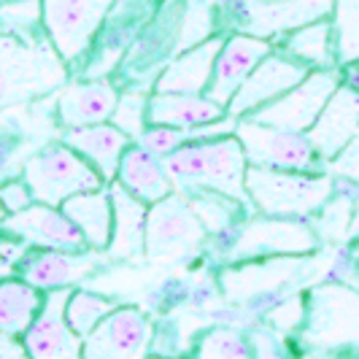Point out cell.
Masks as SVG:
<instances>
[{"mask_svg":"<svg viewBox=\"0 0 359 359\" xmlns=\"http://www.w3.org/2000/svg\"><path fill=\"white\" fill-rule=\"evenodd\" d=\"M108 192H111V203H114V233H111L106 257L108 259H138L144 254L149 205L133 198L116 181L108 184Z\"/></svg>","mask_w":359,"mask_h":359,"instance_id":"26","label":"cell"},{"mask_svg":"<svg viewBox=\"0 0 359 359\" xmlns=\"http://www.w3.org/2000/svg\"><path fill=\"white\" fill-rule=\"evenodd\" d=\"M276 46L289 57H294L297 62H303L308 71H330V68H341L338 65V52H335V30H332V19H316L308 22L303 27L292 30L281 41H276Z\"/></svg>","mask_w":359,"mask_h":359,"instance_id":"29","label":"cell"},{"mask_svg":"<svg viewBox=\"0 0 359 359\" xmlns=\"http://www.w3.org/2000/svg\"><path fill=\"white\" fill-rule=\"evenodd\" d=\"M322 249V241L308 219H278L252 214L230 230L222 249L224 262H252L273 257H311Z\"/></svg>","mask_w":359,"mask_h":359,"instance_id":"5","label":"cell"},{"mask_svg":"<svg viewBox=\"0 0 359 359\" xmlns=\"http://www.w3.org/2000/svg\"><path fill=\"white\" fill-rule=\"evenodd\" d=\"M184 195L189 198L208 235L230 233L235 224H241L246 216H252V208H246L243 203L233 198H224L219 192H184Z\"/></svg>","mask_w":359,"mask_h":359,"instance_id":"31","label":"cell"},{"mask_svg":"<svg viewBox=\"0 0 359 359\" xmlns=\"http://www.w3.org/2000/svg\"><path fill=\"white\" fill-rule=\"evenodd\" d=\"M276 49V41L270 38H259L252 33H227L224 43L219 49L216 57L214 73L208 81L205 97H211L219 106H230V100L235 97V92L243 87V81L252 76V71Z\"/></svg>","mask_w":359,"mask_h":359,"instance_id":"16","label":"cell"},{"mask_svg":"<svg viewBox=\"0 0 359 359\" xmlns=\"http://www.w3.org/2000/svg\"><path fill=\"white\" fill-rule=\"evenodd\" d=\"M149 316L135 306H119L81 343V359H135L149 341Z\"/></svg>","mask_w":359,"mask_h":359,"instance_id":"18","label":"cell"},{"mask_svg":"<svg viewBox=\"0 0 359 359\" xmlns=\"http://www.w3.org/2000/svg\"><path fill=\"white\" fill-rule=\"evenodd\" d=\"M3 219H6V211H3V205H0V224H3Z\"/></svg>","mask_w":359,"mask_h":359,"instance_id":"47","label":"cell"},{"mask_svg":"<svg viewBox=\"0 0 359 359\" xmlns=\"http://www.w3.org/2000/svg\"><path fill=\"white\" fill-rule=\"evenodd\" d=\"M22 179L33 189L36 203L54 205V208H60L65 200L76 198L81 192H95L108 187L90 162L62 141L41 149L36 157L25 162Z\"/></svg>","mask_w":359,"mask_h":359,"instance_id":"6","label":"cell"},{"mask_svg":"<svg viewBox=\"0 0 359 359\" xmlns=\"http://www.w3.org/2000/svg\"><path fill=\"white\" fill-rule=\"evenodd\" d=\"M198 359H254L252 343L238 330L216 327L200 338Z\"/></svg>","mask_w":359,"mask_h":359,"instance_id":"37","label":"cell"},{"mask_svg":"<svg viewBox=\"0 0 359 359\" xmlns=\"http://www.w3.org/2000/svg\"><path fill=\"white\" fill-rule=\"evenodd\" d=\"M348 252H351V259H354V262L359 265V241H357V243H351V246H348Z\"/></svg>","mask_w":359,"mask_h":359,"instance_id":"46","label":"cell"},{"mask_svg":"<svg viewBox=\"0 0 359 359\" xmlns=\"http://www.w3.org/2000/svg\"><path fill=\"white\" fill-rule=\"evenodd\" d=\"M111 125L119 127L133 144L141 141L149 127V92L125 90L119 95V103L111 114Z\"/></svg>","mask_w":359,"mask_h":359,"instance_id":"35","label":"cell"},{"mask_svg":"<svg viewBox=\"0 0 359 359\" xmlns=\"http://www.w3.org/2000/svg\"><path fill=\"white\" fill-rule=\"evenodd\" d=\"M343 76H346V79H354V81H359V62H357V65L343 68Z\"/></svg>","mask_w":359,"mask_h":359,"instance_id":"45","label":"cell"},{"mask_svg":"<svg viewBox=\"0 0 359 359\" xmlns=\"http://www.w3.org/2000/svg\"><path fill=\"white\" fill-rule=\"evenodd\" d=\"M157 8H160V0H116L76 76L111 79L119 71L125 54L130 52V46L141 36V30L149 25Z\"/></svg>","mask_w":359,"mask_h":359,"instance_id":"10","label":"cell"},{"mask_svg":"<svg viewBox=\"0 0 359 359\" xmlns=\"http://www.w3.org/2000/svg\"><path fill=\"white\" fill-rule=\"evenodd\" d=\"M214 36H219L216 33L214 0H187L179 36V52H187V49H192V46H198Z\"/></svg>","mask_w":359,"mask_h":359,"instance_id":"36","label":"cell"},{"mask_svg":"<svg viewBox=\"0 0 359 359\" xmlns=\"http://www.w3.org/2000/svg\"><path fill=\"white\" fill-rule=\"evenodd\" d=\"M62 144L71 146L76 154H81L103 176V181L111 184L116 179L122 154L133 146V141L119 127H114L111 122H100V125L79 127V130H65Z\"/></svg>","mask_w":359,"mask_h":359,"instance_id":"23","label":"cell"},{"mask_svg":"<svg viewBox=\"0 0 359 359\" xmlns=\"http://www.w3.org/2000/svg\"><path fill=\"white\" fill-rule=\"evenodd\" d=\"M116 184H122L133 198H138L146 205H154L176 192L173 181L165 170V160L146 151L141 144H133L122 154L119 170H116Z\"/></svg>","mask_w":359,"mask_h":359,"instance_id":"25","label":"cell"},{"mask_svg":"<svg viewBox=\"0 0 359 359\" xmlns=\"http://www.w3.org/2000/svg\"><path fill=\"white\" fill-rule=\"evenodd\" d=\"M359 130V84L343 79V84L332 92V97L322 108L319 119L306 135L311 138L313 149L319 151L324 162H330L335 154H341Z\"/></svg>","mask_w":359,"mask_h":359,"instance_id":"21","label":"cell"},{"mask_svg":"<svg viewBox=\"0 0 359 359\" xmlns=\"http://www.w3.org/2000/svg\"><path fill=\"white\" fill-rule=\"evenodd\" d=\"M60 208L79 227V233L84 235L92 252L106 254L111 233H114V203H111L108 187L95 189V192H81L76 198L65 200Z\"/></svg>","mask_w":359,"mask_h":359,"instance_id":"28","label":"cell"},{"mask_svg":"<svg viewBox=\"0 0 359 359\" xmlns=\"http://www.w3.org/2000/svg\"><path fill=\"white\" fill-rule=\"evenodd\" d=\"M338 184L330 173H297L254 168L246 170V192L254 214L278 219H313L335 195Z\"/></svg>","mask_w":359,"mask_h":359,"instance_id":"3","label":"cell"},{"mask_svg":"<svg viewBox=\"0 0 359 359\" xmlns=\"http://www.w3.org/2000/svg\"><path fill=\"white\" fill-rule=\"evenodd\" d=\"M68 81L71 68L49 38H22L0 30V111L60 92Z\"/></svg>","mask_w":359,"mask_h":359,"instance_id":"2","label":"cell"},{"mask_svg":"<svg viewBox=\"0 0 359 359\" xmlns=\"http://www.w3.org/2000/svg\"><path fill=\"white\" fill-rule=\"evenodd\" d=\"M343 84V68H330V71H311L289 92H284L278 100H273L268 106L257 108L252 116L259 125L281 127L292 133H308L313 122L319 119L322 108L332 97V92Z\"/></svg>","mask_w":359,"mask_h":359,"instance_id":"11","label":"cell"},{"mask_svg":"<svg viewBox=\"0 0 359 359\" xmlns=\"http://www.w3.org/2000/svg\"><path fill=\"white\" fill-rule=\"evenodd\" d=\"M0 230L19 238L27 249H62V252H84L90 249L84 235L73 224L62 208L33 203L30 208L3 219Z\"/></svg>","mask_w":359,"mask_h":359,"instance_id":"17","label":"cell"},{"mask_svg":"<svg viewBox=\"0 0 359 359\" xmlns=\"http://www.w3.org/2000/svg\"><path fill=\"white\" fill-rule=\"evenodd\" d=\"M306 270L303 257H273L227 265L219 276L224 297L235 306H249L254 300H268L289 289Z\"/></svg>","mask_w":359,"mask_h":359,"instance_id":"13","label":"cell"},{"mask_svg":"<svg viewBox=\"0 0 359 359\" xmlns=\"http://www.w3.org/2000/svg\"><path fill=\"white\" fill-rule=\"evenodd\" d=\"M46 294L30 287L25 278L11 276L0 281V332L22 338L43 308Z\"/></svg>","mask_w":359,"mask_h":359,"instance_id":"30","label":"cell"},{"mask_svg":"<svg viewBox=\"0 0 359 359\" xmlns=\"http://www.w3.org/2000/svg\"><path fill=\"white\" fill-rule=\"evenodd\" d=\"M332 30L338 65L348 68L359 62V0H335L332 6Z\"/></svg>","mask_w":359,"mask_h":359,"instance_id":"33","label":"cell"},{"mask_svg":"<svg viewBox=\"0 0 359 359\" xmlns=\"http://www.w3.org/2000/svg\"><path fill=\"white\" fill-rule=\"evenodd\" d=\"M165 170L176 192H219L252 208L246 192L249 160L235 133L181 146L179 151L165 157Z\"/></svg>","mask_w":359,"mask_h":359,"instance_id":"1","label":"cell"},{"mask_svg":"<svg viewBox=\"0 0 359 359\" xmlns=\"http://www.w3.org/2000/svg\"><path fill=\"white\" fill-rule=\"evenodd\" d=\"M208 233L184 192L149 205L144 254L154 262H181L205 246Z\"/></svg>","mask_w":359,"mask_h":359,"instance_id":"7","label":"cell"},{"mask_svg":"<svg viewBox=\"0 0 359 359\" xmlns=\"http://www.w3.org/2000/svg\"><path fill=\"white\" fill-rule=\"evenodd\" d=\"M11 276H17V268L0 257V281H3V278H11Z\"/></svg>","mask_w":359,"mask_h":359,"instance_id":"44","label":"cell"},{"mask_svg":"<svg viewBox=\"0 0 359 359\" xmlns=\"http://www.w3.org/2000/svg\"><path fill=\"white\" fill-rule=\"evenodd\" d=\"M119 87L111 79H79L68 81L57 95V122L65 130L111 122L119 103Z\"/></svg>","mask_w":359,"mask_h":359,"instance_id":"20","label":"cell"},{"mask_svg":"<svg viewBox=\"0 0 359 359\" xmlns=\"http://www.w3.org/2000/svg\"><path fill=\"white\" fill-rule=\"evenodd\" d=\"M327 173H330L332 179L359 187V130H357V135L343 146L341 154H335L332 160L327 162Z\"/></svg>","mask_w":359,"mask_h":359,"instance_id":"39","label":"cell"},{"mask_svg":"<svg viewBox=\"0 0 359 359\" xmlns=\"http://www.w3.org/2000/svg\"><path fill=\"white\" fill-rule=\"evenodd\" d=\"M306 294H289L284 300H278V306L270 308L268 324L278 335H294L306 322Z\"/></svg>","mask_w":359,"mask_h":359,"instance_id":"38","label":"cell"},{"mask_svg":"<svg viewBox=\"0 0 359 359\" xmlns=\"http://www.w3.org/2000/svg\"><path fill=\"white\" fill-rule=\"evenodd\" d=\"M0 359H30L22 338H11V335L0 332Z\"/></svg>","mask_w":359,"mask_h":359,"instance_id":"42","label":"cell"},{"mask_svg":"<svg viewBox=\"0 0 359 359\" xmlns=\"http://www.w3.org/2000/svg\"><path fill=\"white\" fill-rule=\"evenodd\" d=\"M306 322L300 341L311 351L322 354H359V289L327 281L306 294Z\"/></svg>","mask_w":359,"mask_h":359,"instance_id":"4","label":"cell"},{"mask_svg":"<svg viewBox=\"0 0 359 359\" xmlns=\"http://www.w3.org/2000/svg\"><path fill=\"white\" fill-rule=\"evenodd\" d=\"M106 254L103 252H62V249H30L17 265V276L25 278L38 292H57V289H73L84 281L95 270L103 268Z\"/></svg>","mask_w":359,"mask_h":359,"instance_id":"15","label":"cell"},{"mask_svg":"<svg viewBox=\"0 0 359 359\" xmlns=\"http://www.w3.org/2000/svg\"><path fill=\"white\" fill-rule=\"evenodd\" d=\"M184 6H187V0H162L160 8L149 19V25L141 30V36L135 38V43L130 46V52L125 54V60L119 65V71L130 76L127 81L146 79L149 73H151V79H157L162 68L176 57Z\"/></svg>","mask_w":359,"mask_h":359,"instance_id":"12","label":"cell"},{"mask_svg":"<svg viewBox=\"0 0 359 359\" xmlns=\"http://www.w3.org/2000/svg\"><path fill=\"white\" fill-rule=\"evenodd\" d=\"M114 3L116 0H41L46 38L71 73H79Z\"/></svg>","mask_w":359,"mask_h":359,"instance_id":"8","label":"cell"},{"mask_svg":"<svg viewBox=\"0 0 359 359\" xmlns=\"http://www.w3.org/2000/svg\"><path fill=\"white\" fill-rule=\"evenodd\" d=\"M332 6H335V0H278V3H268L259 11H254L252 27H246L243 33L276 41V36H287L292 30L308 25V22L327 19L332 14Z\"/></svg>","mask_w":359,"mask_h":359,"instance_id":"27","label":"cell"},{"mask_svg":"<svg viewBox=\"0 0 359 359\" xmlns=\"http://www.w3.org/2000/svg\"><path fill=\"white\" fill-rule=\"evenodd\" d=\"M357 241H359V203H357V208H354L351 227H348V246H351V243H357Z\"/></svg>","mask_w":359,"mask_h":359,"instance_id":"43","label":"cell"},{"mask_svg":"<svg viewBox=\"0 0 359 359\" xmlns=\"http://www.w3.org/2000/svg\"><path fill=\"white\" fill-rule=\"evenodd\" d=\"M227 108L205 95H176V92H149V125L198 130L227 119Z\"/></svg>","mask_w":359,"mask_h":359,"instance_id":"24","label":"cell"},{"mask_svg":"<svg viewBox=\"0 0 359 359\" xmlns=\"http://www.w3.org/2000/svg\"><path fill=\"white\" fill-rule=\"evenodd\" d=\"M33 203H36L33 189L27 187V181L25 179H8L0 184V205H3L6 216L19 214V211L30 208Z\"/></svg>","mask_w":359,"mask_h":359,"instance_id":"40","label":"cell"},{"mask_svg":"<svg viewBox=\"0 0 359 359\" xmlns=\"http://www.w3.org/2000/svg\"><path fill=\"white\" fill-rule=\"evenodd\" d=\"M308 68L303 62H297L294 57L281 52L278 46L257 65L252 76L243 81V87L235 92V97L227 106V114L233 119H246L252 116L257 108L268 106L273 100H278L284 92L297 87L308 76Z\"/></svg>","mask_w":359,"mask_h":359,"instance_id":"14","label":"cell"},{"mask_svg":"<svg viewBox=\"0 0 359 359\" xmlns=\"http://www.w3.org/2000/svg\"><path fill=\"white\" fill-rule=\"evenodd\" d=\"M119 303L114 297H106L92 289H71L65 303V319L79 338H87L97 324L106 319L111 311H116Z\"/></svg>","mask_w":359,"mask_h":359,"instance_id":"32","label":"cell"},{"mask_svg":"<svg viewBox=\"0 0 359 359\" xmlns=\"http://www.w3.org/2000/svg\"><path fill=\"white\" fill-rule=\"evenodd\" d=\"M249 343H252L254 359H294L287 351L284 335H278V332H270V330H254Z\"/></svg>","mask_w":359,"mask_h":359,"instance_id":"41","label":"cell"},{"mask_svg":"<svg viewBox=\"0 0 359 359\" xmlns=\"http://www.w3.org/2000/svg\"><path fill=\"white\" fill-rule=\"evenodd\" d=\"M71 289L46 292L43 308L30 324V330L22 335V343L27 348L30 359H81V343L65 319V303Z\"/></svg>","mask_w":359,"mask_h":359,"instance_id":"19","label":"cell"},{"mask_svg":"<svg viewBox=\"0 0 359 359\" xmlns=\"http://www.w3.org/2000/svg\"><path fill=\"white\" fill-rule=\"evenodd\" d=\"M235 138L254 168L297 170V173H327V162L319 157L306 133H292L281 127L259 125L254 119L235 122Z\"/></svg>","mask_w":359,"mask_h":359,"instance_id":"9","label":"cell"},{"mask_svg":"<svg viewBox=\"0 0 359 359\" xmlns=\"http://www.w3.org/2000/svg\"><path fill=\"white\" fill-rule=\"evenodd\" d=\"M222 43H224V36L219 33V36L208 38V41H203V43L192 46V49H187V52H179L162 68L160 76L154 79L151 92L205 95Z\"/></svg>","mask_w":359,"mask_h":359,"instance_id":"22","label":"cell"},{"mask_svg":"<svg viewBox=\"0 0 359 359\" xmlns=\"http://www.w3.org/2000/svg\"><path fill=\"white\" fill-rule=\"evenodd\" d=\"M0 30L22 38H43L41 0H0Z\"/></svg>","mask_w":359,"mask_h":359,"instance_id":"34","label":"cell"}]
</instances>
